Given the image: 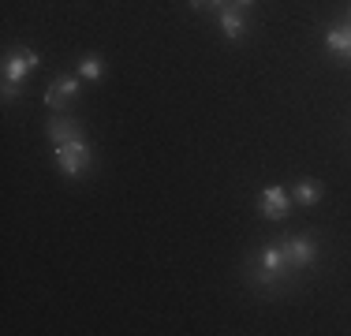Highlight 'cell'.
Masks as SVG:
<instances>
[{
    "mask_svg": "<svg viewBox=\"0 0 351 336\" xmlns=\"http://www.w3.org/2000/svg\"><path fill=\"white\" fill-rule=\"evenodd\" d=\"M38 67V53L34 49H19V53H12L4 60V97H15L19 94V86L27 82V75Z\"/></svg>",
    "mask_w": 351,
    "mask_h": 336,
    "instance_id": "1",
    "label": "cell"
},
{
    "mask_svg": "<svg viewBox=\"0 0 351 336\" xmlns=\"http://www.w3.org/2000/svg\"><path fill=\"white\" fill-rule=\"evenodd\" d=\"M53 157H56V168L64 176H82L90 168V142L86 134L75 142H64V146H53Z\"/></svg>",
    "mask_w": 351,
    "mask_h": 336,
    "instance_id": "2",
    "label": "cell"
},
{
    "mask_svg": "<svg viewBox=\"0 0 351 336\" xmlns=\"http://www.w3.org/2000/svg\"><path fill=\"white\" fill-rule=\"evenodd\" d=\"M288 258H284V247H265L262 254H258V273H254V284H262V288H269V284H277L280 276H288Z\"/></svg>",
    "mask_w": 351,
    "mask_h": 336,
    "instance_id": "3",
    "label": "cell"
},
{
    "mask_svg": "<svg viewBox=\"0 0 351 336\" xmlns=\"http://www.w3.org/2000/svg\"><path fill=\"white\" fill-rule=\"evenodd\" d=\"M79 90H82V82L75 79V75H56L45 90V105L53 108V112H60V108H68L71 101L79 97Z\"/></svg>",
    "mask_w": 351,
    "mask_h": 336,
    "instance_id": "4",
    "label": "cell"
},
{
    "mask_svg": "<svg viewBox=\"0 0 351 336\" xmlns=\"http://www.w3.org/2000/svg\"><path fill=\"white\" fill-rule=\"evenodd\" d=\"M291 209V198L284 187H265L262 195H258V213L265 217V221H280V217H288Z\"/></svg>",
    "mask_w": 351,
    "mask_h": 336,
    "instance_id": "5",
    "label": "cell"
},
{
    "mask_svg": "<svg viewBox=\"0 0 351 336\" xmlns=\"http://www.w3.org/2000/svg\"><path fill=\"white\" fill-rule=\"evenodd\" d=\"M284 247V258H288V265L291 269H303V265H311L314 262V254H317V247L306 235H288V239L280 243Z\"/></svg>",
    "mask_w": 351,
    "mask_h": 336,
    "instance_id": "6",
    "label": "cell"
},
{
    "mask_svg": "<svg viewBox=\"0 0 351 336\" xmlns=\"http://www.w3.org/2000/svg\"><path fill=\"white\" fill-rule=\"evenodd\" d=\"M45 134H49V142H53V146H64V142L82 139V128H79V120H75V116H60V120H49L45 123Z\"/></svg>",
    "mask_w": 351,
    "mask_h": 336,
    "instance_id": "7",
    "label": "cell"
},
{
    "mask_svg": "<svg viewBox=\"0 0 351 336\" xmlns=\"http://www.w3.org/2000/svg\"><path fill=\"white\" fill-rule=\"evenodd\" d=\"M221 30H224V38H228V41H239V38H243V34H247L243 8H236V4L221 8Z\"/></svg>",
    "mask_w": 351,
    "mask_h": 336,
    "instance_id": "8",
    "label": "cell"
},
{
    "mask_svg": "<svg viewBox=\"0 0 351 336\" xmlns=\"http://www.w3.org/2000/svg\"><path fill=\"white\" fill-rule=\"evenodd\" d=\"M325 45L340 56H351V23H332V27L325 30Z\"/></svg>",
    "mask_w": 351,
    "mask_h": 336,
    "instance_id": "9",
    "label": "cell"
},
{
    "mask_svg": "<svg viewBox=\"0 0 351 336\" xmlns=\"http://www.w3.org/2000/svg\"><path fill=\"white\" fill-rule=\"evenodd\" d=\"M317 198H322V187H317L314 180H303L295 187V202H299V206H314Z\"/></svg>",
    "mask_w": 351,
    "mask_h": 336,
    "instance_id": "10",
    "label": "cell"
},
{
    "mask_svg": "<svg viewBox=\"0 0 351 336\" xmlns=\"http://www.w3.org/2000/svg\"><path fill=\"white\" fill-rule=\"evenodd\" d=\"M79 75H82V79H101V56H82V60H79Z\"/></svg>",
    "mask_w": 351,
    "mask_h": 336,
    "instance_id": "11",
    "label": "cell"
},
{
    "mask_svg": "<svg viewBox=\"0 0 351 336\" xmlns=\"http://www.w3.org/2000/svg\"><path fill=\"white\" fill-rule=\"evenodd\" d=\"M202 8H213V12H221V8H228V0H202Z\"/></svg>",
    "mask_w": 351,
    "mask_h": 336,
    "instance_id": "12",
    "label": "cell"
},
{
    "mask_svg": "<svg viewBox=\"0 0 351 336\" xmlns=\"http://www.w3.org/2000/svg\"><path fill=\"white\" fill-rule=\"evenodd\" d=\"M232 4H236V8H250L254 0H232Z\"/></svg>",
    "mask_w": 351,
    "mask_h": 336,
    "instance_id": "13",
    "label": "cell"
},
{
    "mask_svg": "<svg viewBox=\"0 0 351 336\" xmlns=\"http://www.w3.org/2000/svg\"><path fill=\"white\" fill-rule=\"evenodd\" d=\"M191 8H195V12H202V0H191Z\"/></svg>",
    "mask_w": 351,
    "mask_h": 336,
    "instance_id": "14",
    "label": "cell"
}]
</instances>
